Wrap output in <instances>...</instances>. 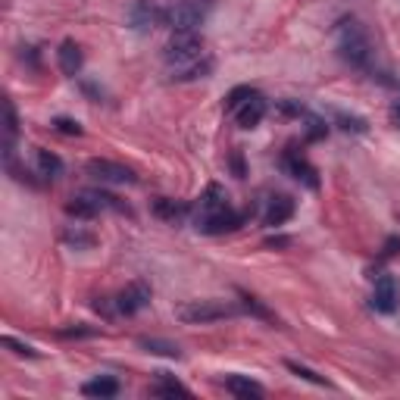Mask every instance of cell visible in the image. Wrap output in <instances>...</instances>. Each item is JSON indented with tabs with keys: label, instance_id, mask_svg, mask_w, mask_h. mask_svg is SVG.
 I'll use <instances>...</instances> for the list:
<instances>
[{
	"label": "cell",
	"instance_id": "obj_28",
	"mask_svg": "<svg viewBox=\"0 0 400 400\" xmlns=\"http://www.w3.org/2000/svg\"><path fill=\"white\" fill-rule=\"evenodd\" d=\"M63 238H66L69 244H75V247H91L94 244V234H85V232H66Z\"/></svg>",
	"mask_w": 400,
	"mask_h": 400
},
{
	"label": "cell",
	"instance_id": "obj_10",
	"mask_svg": "<svg viewBox=\"0 0 400 400\" xmlns=\"http://www.w3.org/2000/svg\"><path fill=\"white\" fill-rule=\"evenodd\" d=\"M266 109H269V107H266V97H263V94H254V97H247L244 104L234 109V119H238L241 129H256V125L263 122Z\"/></svg>",
	"mask_w": 400,
	"mask_h": 400
},
{
	"label": "cell",
	"instance_id": "obj_18",
	"mask_svg": "<svg viewBox=\"0 0 400 400\" xmlns=\"http://www.w3.org/2000/svg\"><path fill=\"white\" fill-rule=\"evenodd\" d=\"M38 172H41L44 178H57L60 172H63V160L57 153H50V151H38Z\"/></svg>",
	"mask_w": 400,
	"mask_h": 400
},
{
	"label": "cell",
	"instance_id": "obj_20",
	"mask_svg": "<svg viewBox=\"0 0 400 400\" xmlns=\"http://www.w3.org/2000/svg\"><path fill=\"white\" fill-rule=\"evenodd\" d=\"M4 131H6V160L13 156V138L19 131V122H16V109L10 100H4Z\"/></svg>",
	"mask_w": 400,
	"mask_h": 400
},
{
	"label": "cell",
	"instance_id": "obj_14",
	"mask_svg": "<svg viewBox=\"0 0 400 400\" xmlns=\"http://www.w3.org/2000/svg\"><path fill=\"white\" fill-rule=\"evenodd\" d=\"M225 391L234 397H244V400L263 397V385L254 379H247V375H229V379H225Z\"/></svg>",
	"mask_w": 400,
	"mask_h": 400
},
{
	"label": "cell",
	"instance_id": "obj_1",
	"mask_svg": "<svg viewBox=\"0 0 400 400\" xmlns=\"http://www.w3.org/2000/svg\"><path fill=\"white\" fill-rule=\"evenodd\" d=\"M241 213H234L229 194L222 185H207V191L200 194V200L194 203V229L203 234H222L241 225Z\"/></svg>",
	"mask_w": 400,
	"mask_h": 400
},
{
	"label": "cell",
	"instance_id": "obj_13",
	"mask_svg": "<svg viewBox=\"0 0 400 400\" xmlns=\"http://www.w3.org/2000/svg\"><path fill=\"white\" fill-rule=\"evenodd\" d=\"M213 72V60L203 57V60H191L185 66H172V78L175 82H194V78H207Z\"/></svg>",
	"mask_w": 400,
	"mask_h": 400
},
{
	"label": "cell",
	"instance_id": "obj_12",
	"mask_svg": "<svg viewBox=\"0 0 400 400\" xmlns=\"http://www.w3.org/2000/svg\"><path fill=\"white\" fill-rule=\"evenodd\" d=\"M57 63H60V69H63V75H78L82 72V47H78L75 41H63L60 44V50H57Z\"/></svg>",
	"mask_w": 400,
	"mask_h": 400
},
{
	"label": "cell",
	"instance_id": "obj_11",
	"mask_svg": "<svg viewBox=\"0 0 400 400\" xmlns=\"http://www.w3.org/2000/svg\"><path fill=\"white\" fill-rule=\"evenodd\" d=\"M291 216H294V200L288 198V194H276V198H269V203H266L263 222L276 229V225H285Z\"/></svg>",
	"mask_w": 400,
	"mask_h": 400
},
{
	"label": "cell",
	"instance_id": "obj_7",
	"mask_svg": "<svg viewBox=\"0 0 400 400\" xmlns=\"http://www.w3.org/2000/svg\"><path fill=\"white\" fill-rule=\"evenodd\" d=\"M88 175H94L97 182H109V185H131L135 182V172L119 166L113 160H88Z\"/></svg>",
	"mask_w": 400,
	"mask_h": 400
},
{
	"label": "cell",
	"instance_id": "obj_8",
	"mask_svg": "<svg viewBox=\"0 0 400 400\" xmlns=\"http://www.w3.org/2000/svg\"><path fill=\"white\" fill-rule=\"evenodd\" d=\"M397 301H400L397 279H394V276H379V279H375L372 307L379 310V313H394V310H397Z\"/></svg>",
	"mask_w": 400,
	"mask_h": 400
},
{
	"label": "cell",
	"instance_id": "obj_24",
	"mask_svg": "<svg viewBox=\"0 0 400 400\" xmlns=\"http://www.w3.org/2000/svg\"><path fill=\"white\" fill-rule=\"evenodd\" d=\"M254 94H256L254 88H234V91L229 94V97H225V107H229V109H238L247 97H254Z\"/></svg>",
	"mask_w": 400,
	"mask_h": 400
},
{
	"label": "cell",
	"instance_id": "obj_22",
	"mask_svg": "<svg viewBox=\"0 0 400 400\" xmlns=\"http://www.w3.org/2000/svg\"><path fill=\"white\" fill-rule=\"evenodd\" d=\"M288 369H291L294 375H301V379H307V382H313V385H325V379L323 375H316L313 369H307V366H301V363H294V360H288Z\"/></svg>",
	"mask_w": 400,
	"mask_h": 400
},
{
	"label": "cell",
	"instance_id": "obj_19",
	"mask_svg": "<svg viewBox=\"0 0 400 400\" xmlns=\"http://www.w3.org/2000/svg\"><path fill=\"white\" fill-rule=\"evenodd\" d=\"M153 394H160V397H175V394H182V397H188L191 391H188L182 382H175V379H169L166 372H160V379H156V385H153Z\"/></svg>",
	"mask_w": 400,
	"mask_h": 400
},
{
	"label": "cell",
	"instance_id": "obj_4",
	"mask_svg": "<svg viewBox=\"0 0 400 400\" xmlns=\"http://www.w3.org/2000/svg\"><path fill=\"white\" fill-rule=\"evenodd\" d=\"M213 10V0H182L166 10V26L172 31H198Z\"/></svg>",
	"mask_w": 400,
	"mask_h": 400
},
{
	"label": "cell",
	"instance_id": "obj_29",
	"mask_svg": "<svg viewBox=\"0 0 400 400\" xmlns=\"http://www.w3.org/2000/svg\"><path fill=\"white\" fill-rule=\"evenodd\" d=\"M323 135H325V125L319 122L316 116H310V125H307V138H310V141H319Z\"/></svg>",
	"mask_w": 400,
	"mask_h": 400
},
{
	"label": "cell",
	"instance_id": "obj_21",
	"mask_svg": "<svg viewBox=\"0 0 400 400\" xmlns=\"http://www.w3.org/2000/svg\"><path fill=\"white\" fill-rule=\"evenodd\" d=\"M141 347L147 350V354H160V357H182V350L175 347L172 341H160V338H141Z\"/></svg>",
	"mask_w": 400,
	"mask_h": 400
},
{
	"label": "cell",
	"instance_id": "obj_25",
	"mask_svg": "<svg viewBox=\"0 0 400 400\" xmlns=\"http://www.w3.org/2000/svg\"><path fill=\"white\" fill-rule=\"evenodd\" d=\"M53 129H57L60 135H82V125H78L75 119H66V116L53 119Z\"/></svg>",
	"mask_w": 400,
	"mask_h": 400
},
{
	"label": "cell",
	"instance_id": "obj_9",
	"mask_svg": "<svg viewBox=\"0 0 400 400\" xmlns=\"http://www.w3.org/2000/svg\"><path fill=\"white\" fill-rule=\"evenodd\" d=\"M131 26L135 28H156V26H166V6H156L151 0L131 6Z\"/></svg>",
	"mask_w": 400,
	"mask_h": 400
},
{
	"label": "cell",
	"instance_id": "obj_27",
	"mask_svg": "<svg viewBox=\"0 0 400 400\" xmlns=\"http://www.w3.org/2000/svg\"><path fill=\"white\" fill-rule=\"evenodd\" d=\"M60 338H91V335H97V328H82V325H75V328H60Z\"/></svg>",
	"mask_w": 400,
	"mask_h": 400
},
{
	"label": "cell",
	"instance_id": "obj_31",
	"mask_svg": "<svg viewBox=\"0 0 400 400\" xmlns=\"http://www.w3.org/2000/svg\"><path fill=\"white\" fill-rule=\"evenodd\" d=\"M397 250H400V238H391L388 244H385V254H382V256H385V260H388V256H394Z\"/></svg>",
	"mask_w": 400,
	"mask_h": 400
},
{
	"label": "cell",
	"instance_id": "obj_30",
	"mask_svg": "<svg viewBox=\"0 0 400 400\" xmlns=\"http://www.w3.org/2000/svg\"><path fill=\"white\" fill-rule=\"evenodd\" d=\"M244 307H247V310H254L256 316H266V319H272V313L266 310V307H260V301H256V297H244Z\"/></svg>",
	"mask_w": 400,
	"mask_h": 400
},
{
	"label": "cell",
	"instance_id": "obj_3",
	"mask_svg": "<svg viewBox=\"0 0 400 400\" xmlns=\"http://www.w3.org/2000/svg\"><path fill=\"white\" fill-rule=\"evenodd\" d=\"M238 313L234 303H225V301H188L175 310V319L178 323H188V325H203V323H219V319H229Z\"/></svg>",
	"mask_w": 400,
	"mask_h": 400
},
{
	"label": "cell",
	"instance_id": "obj_23",
	"mask_svg": "<svg viewBox=\"0 0 400 400\" xmlns=\"http://www.w3.org/2000/svg\"><path fill=\"white\" fill-rule=\"evenodd\" d=\"M0 344H4V347H10V350H13V354H19V357H31V360H35V357H38V350H35V347H28V344H22V341H16V338H10V335H6V338H4V341H0Z\"/></svg>",
	"mask_w": 400,
	"mask_h": 400
},
{
	"label": "cell",
	"instance_id": "obj_32",
	"mask_svg": "<svg viewBox=\"0 0 400 400\" xmlns=\"http://www.w3.org/2000/svg\"><path fill=\"white\" fill-rule=\"evenodd\" d=\"M391 116H394V119L400 122V107H394V109H391Z\"/></svg>",
	"mask_w": 400,
	"mask_h": 400
},
{
	"label": "cell",
	"instance_id": "obj_17",
	"mask_svg": "<svg viewBox=\"0 0 400 400\" xmlns=\"http://www.w3.org/2000/svg\"><path fill=\"white\" fill-rule=\"evenodd\" d=\"M153 213L160 216V219H166V222H178V219H185L188 213V207L185 203H178V200H169V198H160L153 203Z\"/></svg>",
	"mask_w": 400,
	"mask_h": 400
},
{
	"label": "cell",
	"instance_id": "obj_6",
	"mask_svg": "<svg viewBox=\"0 0 400 400\" xmlns=\"http://www.w3.org/2000/svg\"><path fill=\"white\" fill-rule=\"evenodd\" d=\"M151 303V285L147 281H131L116 294V313L119 316H135Z\"/></svg>",
	"mask_w": 400,
	"mask_h": 400
},
{
	"label": "cell",
	"instance_id": "obj_16",
	"mask_svg": "<svg viewBox=\"0 0 400 400\" xmlns=\"http://www.w3.org/2000/svg\"><path fill=\"white\" fill-rule=\"evenodd\" d=\"M285 166H288V172H291V175L297 178V182H303L307 188H319L316 169H313L307 160H297V156H288V160H285Z\"/></svg>",
	"mask_w": 400,
	"mask_h": 400
},
{
	"label": "cell",
	"instance_id": "obj_26",
	"mask_svg": "<svg viewBox=\"0 0 400 400\" xmlns=\"http://www.w3.org/2000/svg\"><path fill=\"white\" fill-rule=\"evenodd\" d=\"M338 122H341L344 131H360V135L369 129V125H366L363 119H357V116H344V113H338Z\"/></svg>",
	"mask_w": 400,
	"mask_h": 400
},
{
	"label": "cell",
	"instance_id": "obj_15",
	"mask_svg": "<svg viewBox=\"0 0 400 400\" xmlns=\"http://www.w3.org/2000/svg\"><path fill=\"white\" fill-rule=\"evenodd\" d=\"M85 397H116L119 394V382L109 379V375H100V379H91L82 385Z\"/></svg>",
	"mask_w": 400,
	"mask_h": 400
},
{
	"label": "cell",
	"instance_id": "obj_2",
	"mask_svg": "<svg viewBox=\"0 0 400 400\" xmlns=\"http://www.w3.org/2000/svg\"><path fill=\"white\" fill-rule=\"evenodd\" d=\"M335 38H338V53L344 63H350L354 69H369L375 60V44L369 38V31L360 19L354 16H344L335 28Z\"/></svg>",
	"mask_w": 400,
	"mask_h": 400
},
{
	"label": "cell",
	"instance_id": "obj_5",
	"mask_svg": "<svg viewBox=\"0 0 400 400\" xmlns=\"http://www.w3.org/2000/svg\"><path fill=\"white\" fill-rule=\"evenodd\" d=\"M169 66H185L191 60H200L203 57V38L198 31H172L166 50H163Z\"/></svg>",
	"mask_w": 400,
	"mask_h": 400
}]
</instances>
